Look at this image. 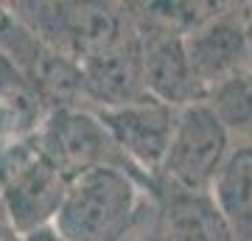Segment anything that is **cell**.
Instances as JSON below:
<instances>
[{
	"mask_svg": "<svg viewBox=\"0 0 252 241\" xmlns=\"http://www.w3.org/2000/svg\"><path fill=\"white\" fill-rule=\"evenodd\" d=\"M152 191V182L135 171L93 169L67 182L54 227L67 241H118Z\"/></svg>",
	"mask_w": 252,
	"mask_h": 241,
	"instance_id": "cell-1",
	"label": "cell"
},
{
	"mask_svg": "<svg viewBox=\"0 0 252 241\" xmlns=\"http://www.w3.org/2000/svg\"><path fill=\"white\" fill-rule=\"evenodd\" d=\"M9 9L54 51L81 65L132 31L129 3H56L17 0Z\"/></svg>",
	"mask_w": 252,
	"mask_h": 241,
	"instance_id": "cell-2",
	"label": "cell"
},
{
	"mask_svg": "<svg viewBox=\"0 0 252 241\" xmlns=\"http://www.w3.org/2000/svg\"><path fill=\"white\" fill-rule=\"evenodd\" d=\"M233 143L235 138L207 101L180 107L157 182L190 194H210Z\"/></svg>",
	"mask_w": 252,
	"mask_h": 241,
	"instance_id": "cell-3",
	"label": "cell"
},
{
	"mask_svg": "<svg viewBox=\"0 0 252 241\" xmlns=\"http://www.w3.org/2000/svg\"><path fill=\"white\" fill-rule=\"evenodd\" d=\"M31 143H34L36 154L45 157L67 179L87 174L93 169H107V166L135 171L124 160V154L115 149L107 126L95 115V109L87 107L48 109L39 126L31 132Z\"/></svg>",
	"mask_w": 252,
	"mask_h": 241,
	"instance_id": "cell-4",
	"label": "cell"
},
{
	"mask_svg": "<svg viewBox=\"0 0 252 241\" xmlns=\"http://www.w3.org/2000/svg\"><path fill=\"white\" fill-rule=\"evenodd\" d=\"M0 54L31 84L45 109L87 107L79 65L54 51L45 39H39L9 9V3H0Z\"/></svg>",
	"mask_w": 252,
	"mask_h": 241,
	"instance_id": "cell-5",
	"label": "cell"
},
{
	"mask_svg": "<svg viewBox=\"0 0 252 241\" xmlns=\"http://www.w3.org/2000/svg\"><path fill=\"white\" fill-rule=\"evenodd\" d=\"M67 182L59 169L39 157L31 135L11 143V163L0 188V205L9 224L20 236L42 227H54L56 213L64 202Z\"/></svg>",
	"mask_w": 252,
	"mask_h": 241,
	"instance_id": "cell-6",
	"label": "cell"
},
{
	"mask_svg": "<svg viewBox=\"0 0 252 241\" xmlns=\"http://www.w3.org/2000/svg\"><path fill=\"white\" fill-rule=\"evenodd\" d=\"M143 62V84L152 99L180 109L193 101H205V93L193 79L185 51V34L154 17L146 3H129Z\"/></svg>",
	"mask_w": 252,
	"mask_h": 241,
	"instance_id": "cell-7",
	"label": "cell"
},
{
	"mask_svg": "<svg viewBox=\"0 0 252 241\" xmlns=\"http://www.w3.org/2000/svg\"><path fill=\"white\" fill-rule=\"evenodd\" d=\"M95 115L107 126L109 138L118 152L124 154V160L140 177L157 185L168 143H171L177 109L149 96V99L124 104V107L95 109Z\"/></svg>",
	"mask_w": 252,
	"mask_h": 241,
	"instance_id": "cell-8",
	"label": "cell"
},
{
	"mask_svg": "<svg viewBox=\"0 0 252 241\" xmlns=\"http://www.w3.org/2000/svg\"><path fill=\"white\" fill-rule=\"evenodd\" d=\"M185 51L193 79L207 93L224 81L252 70V42L247 31V14L233 6V11L219 9L213 17L185 34Z\"/></svg>",
	"mask_w": 252,
	"mask_h": 241,
	"instance_id": "cell-9",
	"label": "cell"
},
{
	"mask_svg": "<svg viewBox=\"0 0 252 241\" xmlns=\"http://www.w3.org/2000/svg\"><path fill=\"white\" fill-rule=\"evenodd\" d=\"M79 70L84 79V99L90 109L124 107L132 101L149 99L143 84V62H140L135 23H132V31L121 36L115 45L84 59Z\"/></svg>",
	"mask_w": 252,
	"mask_h": 241,
	"instance_id": "cell-10",
	"label": "cell"
},
{
	"mask_svg": "<svg viewBox=\"0 0 252 241\" xmlns=\"http://www.w3.org/2000/svg\"><path fill=\"white\" fill-rule=\"evenodd\" d=\"M154 194L162 210V241H235L210 194H190L162 182L154 185Z\"/></svg>",
	"mask_w": 252,
	"mask_h": 241,
	"instance_id": "cell-11",
	"label": "cell"
},
{
	"mask_svg": "<svg viewBox=\"0 0 252 241\" xmlns=\"http://www.w3.org/2000/svg\"><path fill=\"white\" fill-rule=\"evenodd\" d=\"M210 197L235 233V241H252V143L235 140L219 171Z\"/></svg>",
	"mask_w": 252,
	"mask_h": 241,
	"instance_id": "cell-12",
	"label": "cell"
},
{
	"mask_svg": "<svg viewBox=\"0 0 252 241\" xmlns=\"http://www.w3.org/2000/svg\"><path fill=\"white\" fill-rule=\"evenodd\" d=\"M207 104L213 107L221 124L235 140H244L252 132V70L235 76L207 93Z\"/></svg>",
	"mask_w": 252,
	"mask_h": 241,
	"instance_id": "cell-13",
	"label": "cell"
},
{
	"mask_svg": "<svg viewBox=\"0 0 252 241\" xmlns=\"http://www.w3.org/2000/svg\"><path fill=\"white\" fill-rule=\"evenodd\" d=\"M118 241H162V210L154 191L143 202L140 213L135 216V222L129 224V230Z\"/></svg>",
	"mask_w": 252,
	"mask_h": 241,
	"instance_id": "cell-14",
	"label": "cell"
},
{
	"mask_svg": "<svg viewBox=\"0 0 252 241\" xmlns=\"http://www.w3.org/2000/svg\"><path fill=\"white\" fill-rule=\"evenodd\" d=\"M23 241H67V239L59 236L56 227H42V230H34V233H28V236H23Z\"/></svg>",
	"mask_w": 252,
	"mask_h": 241,
	"instance_id": "cell-15",
	"label": "cell"
},
{
	"mask_svg": "<svg viewBox=\"0 0 252 241\" xmlns=\"http://www.w3.org/2000/svg\"><path fill=\"white\" fill-rule=\"evenodd\" d=\"M11 163V143L0 149V188H3V179H6V171H9ZM0 216H3V205H0Z\"/></svg>",
	"mask_w": 252,
	"mask_h": 241,
	"instance_id": "cell-16",
	"label": "cell"
}]
</instances>
